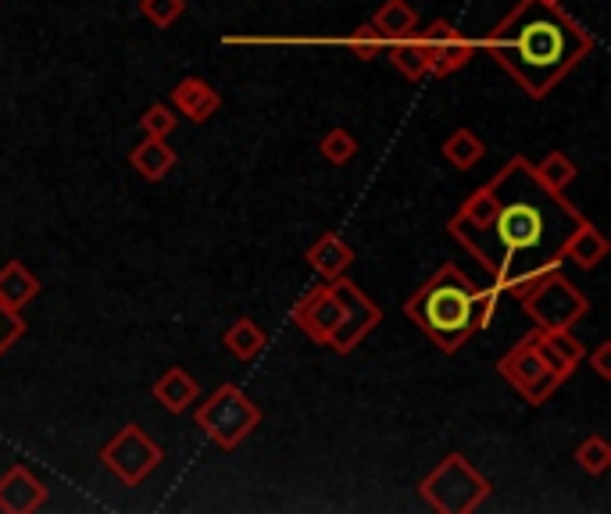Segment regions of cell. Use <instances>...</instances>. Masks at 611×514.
Listing matches in <instances>:
<instances>
[{"instance_id": "obj_23", "label": "cell", "mask_w": 611, "mask_h": 514, "mask_svg": "<svg viewBox=\"0 0 611 514\" xmlns=\"http://www.w3.org/2000/svg\"><path fill=\"white\" fill-rule=\"evenodd\" d=\"M440 151H444V157H447L450 168L469 171V168H475V165H480L483 157H486V143H483L480 132H472L469 126H461V129L450 132Z\"/></svg>"}, {"instance_id": "obj_10", "label": "cell", "mask_w": 611, "mask_h": 514, "mask_svg": "<svg viewBox=\"0 0 611 514\" xmlns=\"http://www.w3.org/2000/svg\"><path fill=\"white\" fill-rule=\"evenodd\" d=\"M419 40L425 47V57H430V76H436V79L455 76V72L466 68L475 54V43L447 18L430 22V26L419 33Z\"/></svg>"}, {"instance_id": "obj_13", "label": "cell", "mask_w": 611, "mask_h": 514, "mask_svg": "<svg viewBox=\"0 0 611 514\" xmlns=\"http://www.w3.org/2000/svg\"><path fill=\"white\" fill-rule=\"evenodd\" d=\"M533 347L544 358L547 369H551L555 375H561V378H569L586 361L583 343L572 336V329H536Z\"/></svg>"}, {"instance_id": "obj_30", "label": "cell", "mask_w": 611, "mask_h": 514, "mask_svg": "<svg viewBox=\"0 0 611 514\" xmlns=\"http://www.w3.org/2000/svg\"><path fill=\"white\" fill-rule=\"evenodd\" d=\"M22 336H26V318H22V311H11L0 304V358H4Z\"/></svg>"}, {"instance_id": "obj_5", "label": "cell", "mask_w": 611, "mask_h": 514, "mask_svg": "<svg viewBox=\"0 0 611 514\" xmlns=\"http://www.w3.org/2000/svg\"><path fill=\"white\" fill-rule=\"evenodd\" d=\"M419 497L440 514H472L486 504L491 483L472 468L466 454L455 450L419 483Z\"/></svg>"}, {"instance_id": "obj_29", "label": "cell", "mask_w": 611, "mask_h": 514, "mask_svg": "<svg viewBox=\"0 0 611 514\" xmlns=\"http://www.w3.org/2000/svg\"><path fill=\"white\" fill-rule=\"evenodd\" d=\"M344 47L354 54V57H361V61H372V57H379L383 54V47H386V40L383 36H379L375 29H372V22H365V26H358L354 29L347 40H344Z\"/></svg>"}, {"instance_id": "obj_33", "label": "cell", "mask_w": 611, "mask_h": 514, "mask_svg": "<svg viewBox=\"0 0 611 514\" xmlns=\"http://www.w3.org/2000/svg\"><path fill=\"white\" fill-rule=\"evenodd\" d=\"M555 4H558V0H555Z\"/></svg>"}, {"instance_id": "obj_27", "label": "cell", "mask_w": 611, "mask_h": 514, "mask_svg": "<svg viewBox=\"0 0 611 514\" xmlns=\"http://www.w3.org/2000/svg\"><path fill=\"white\" fill-rule=\"evenodd\" d=\"M140 15L154 29H173L187 15V0H140Z\"/></svg>"}, {"instance_id": "obj_18", "label": "cell", "mask_w": 611, "mask_h": 514, "mask_svg": "<svg viewBox=\"0 0 611 514\" xmlns=\"http://www.w3.org/2000/svg\"><path fill=\"white\" fill-rule=\"evenodd\" d=\"M611 250V243L601 229H597L594 222H583L569 232V240H565V247H561V257H569V261H576L580 268H597L608 257Z\"/></svg>"}, {"instance_id": "obj_28", "label": "cell", "mask_w": 611, "mask_h": 514, "mask_svg": "<svg viewBox=\"0 0 611 514\" xmlns=\"http://www.w3.org/2000/svg\"><path fill=\"white\" fill-rule=\"evenodd\" d=\"M176 126H179V118L173 115V107L168 104H151L140 118L143 137H154V140H168L176 132Z\"/></svg>"}, {"instance_id": "obj_17", "label": "cell", "mask_w": 611, "mask_h": 514, "mask_svg": "<svg viewBox=\"0 0 611 514\" xmlns=\"http://www.w3.org/2000/svg\"><path fill=\"white\" fill-rule=\"evenodd\" d=\"M36 297H40V279H36L26 265L15 261V257L0 265V304H4V308L22 311Z\"/></svg>"}, {"instance_id": "obj_32", "label": "cell", "mask_w": 611, "mask_h": 514, "mask_svg": "<svg viewBox=\"0 0 611 514\" xmlns=\"http://www.w3.org/2000/svg\"><path fill=\"white\" fill-rule=\"evenodd\" d=\"M590 364H594V372H597V378H611V343H601V347H597L594 354H590Z\"/></svg>"}, {"instance_id": "obj_3", "label": "cell", "mask_w": 611, "mask_h": 514, "mask_svg": "<svg viewBox=\"0 0 611 514\" xmlns=\"http://www.w3.org/2000/svg\"><path fill=\"white\" fill-rule=\"evenodd\" d=\"M475 290L480 286L466 272H458L455 265H444L405 300V314L444 354H458L469 343V336L480 333Z\"/></svg>"}, {"instance_id": "obj_26", "label": "cell", "mask_w": 611, "mask_h": 514, "mask_svg": "<svg viewBox=\"0 0 611 514\" xmlns=\"http://www.w3.org/2000/svg\"><path fill=\"white\" fill-rule=\"evenodd\" d=\"M576 464L586 472V475H594V479H601V475L611 468V447H608V439L601 433H594V436H586L583 444L576 447Z\"/></svg>"}, {"instance_id": "obj_14", "label": "cell", "mask_w": 611, "mask_h": 514, "mask_svg": "<svg viewBox=\"0 0 611 514\" xmlns=\"http://www.w3.org/2000/svg\"><path fill=\"white\" fill-rule=\"evenodd\" d=\"M168 101H173V107L182 118H190L201 126V121H212L218 115V107H222V93H218L215 86L201 76H187L182 82L173 86Z\"/></svg>"}, {"instance_id": "obj_4", "label": "cell", "mask_w": 611, "mask_h": 514, "mask_svg": "<svg viewBox=\"0 0 611 514\" xmlns=\"http://www.w3.org/2000/svg\"><path fill=\"white\" fill-rule=\"evenodd\" d=\"M505 290L522 304L525 314L536 322V329H572L590 314V300L558 268H544L536 275L515 279Z\"/></svg>"}, {"instance_id": "obj_19", "label": "cell", "mask_w": 611, "mask_h": 514, "mask_svg": "<svg viewBox=\"0 0 611 514\" xmlns=\"http://www.w3.org/2000/svg\"><path fill=\"white\" fill-rule=\"evenodd\" d=\"M129 165L137 168V176H143L147 182H162L168 171L176 168V151L168 146V140L143 137V143L132 146Z\"/></svg>"}, {"instance_id": "obj_9", "label": "cell", "mask_w": 611, "mask_h": 514, "mask_svg": "<svg viewBox=\"0 0 611 514\" xmlns=\"http://www.w3.org/2000/svg\"><path fill=\"white\" fill-rule=\"evenodd\" d=\"M333 290H336V300H340V325L333 339H329V350L336 354H351L358 343L372 333V329L379 325V308L369 300V293H365L361 286H354L351 279H333Z\"/></svg>"}, {"instance_id": "obj_15", "label": "cell", "mask_w": 611, "mask_h": 514, "mask_svg": "<svg viewBox=\"0 0 611 514\" xmlns=\"http://www.w3.org/2000/svg\"><path fill=\"white\" fill-rule=\"evenodd\" d=\"M304 261H308L311 272H319L322 279H340L354 265V247L340 236V232H322V236L304 250Z\"/></svg>"}, {"instance_id": "obj_31", "label": "cell", "mask_w": 611, "mask_h": 514, "mask_svg": "<svg viewBox=\"0 0 611 514\" xmlns=\"http://www.w3.org/2000/svg\"><path fill=\"white\" fill-rule=\"evenodd\" d=\"M500 290L497 283L494 286H483V290H475V318H480V329H486L494 322V311H497V304H500Z\"/></svg>"}, {"instance_id": "obj_12", "label": "cell", "mask_w": 611, "mask_h": 514, "mask_svg": "<svg viewBox=\"0 0 611 514\" xmlns=\"http://www.w3.org/2000/svg\"><path fill=\"white\" fill-rule=\"evenodd\" d=\"M47 504V486L43 479L26 468V464H11L0 475V511L4 514H33Z\"/></svg>"}, {"instance_id": "obj_21", "label": "cell", "mask_w": 611, "mask_h": 514, "mask_svg": "<svg viewBox=\"0 0 611 514\" xmlns=\"http://www.w3.org/2000/svg\"><path fill=\"white\" fill-rule=\"evenodd\" d=\"M372 29L383 36V40H400V36L419 33V11H415L408 0H383L372 15Z\"/></svg>"}, {"instance_id": "obj_7", "label": "cell", "mask_w": 611, "mask_h": 514, "mask_svg": "<svg viewBox=\"0 0 611 514\" xmlns=\"http://www.w3.org/2000/svg\"><path fill=\"white\" fill-rule=\"evenodd\" d=\"M162 461H165V447L154 444L137 422L122 425L101 447V464L126 486H140L154 468H162Z\"/></svg>"}, {"instance_id": "obj_22", "label": "cell", "mask_w": 611, "mask_h": 514, "mask_svg": "<svg viewBox=\"0 0 611 514\" xmlns=\"http://www.w3.org/2000/svg\"><path fill=\"white\" fill-rule=\"evenodd\" d=\"M386 47H390V61H394V68L400 72V76L411 79V82L430 79V57H425V47L419 40V33L400 36V40H390Z\"/></svg>"}, {"instance_id": "obj_1", "label": "cell", "mask_w": 611, "mask_h": 514, "mask_svg": "<svg viewBox=\"0 0 611 514\" xmlns=\"http://www.w3.org/2000/svg\"><path fill=\"white\" fill-rule=\"evenodd\" d=\"M491 190L497 197L494 218L475 232H458L455 240L461 247L494 275L500 290L544 268H558L569 232L583 222L565 193L547 187L522 154L497 171Z\"/></svg>"}, {"instance_id": "obj_11", "label": "cell", "mask_w": 611, "mask_h": 514, "mask_svg": "<svg viewBox=\"0 0 611 514\" xmlns=\"http://www.w3.org/2000/svg\"><path fill=\"white\" fill-rule=\"evenodd\" d=\"M290 318L304 336L315 339L319 347H329V339H333L340 325V300H336L333 279H322L319 286H311L304 293V297L293 304Z\"/></svg>"}, {"instance_id": "obj_20", "label": "cell", "mask_w": 611, "mask_h": 514, "mask_svg": "<svg viewBox=\"0 0 611 514\" xmlns=\"http://www.w3.org/2000/svg\"><path fill=\"white\" fill-rule=\"evenodd\" d=\"M222 347L233 354L237 361L251 364V361H258L265 354L268 336H265V329L254 322V318H237V322L222 333Z\"/></svg>"}, {"instance_id": "obj_25", "label": "cell", "mask_w": 611, "mask_h": 514, "mask_svg": "<svg viewBox=\"0 0 611 514\" xmlns=\"http://www.w3.org/2000/svg\"><path fill=\"white\" fill-rule=\"evenodd\" d=\"M358 137H351V132L344 126H336V129H329L326 137L319 140V154L326 157L329 165H336V168H344L351 165L354 157H358Z\"/></svg>"}, {"instance_id": "obj_16", "label": "cell", "mask_w": 611, "mask_h": 514, "mask_svg": "<svg viewBox=\"0 0 611 514\" xmlns=\"http://www.w3.org/2000/svg\"><path fill=\"white\" fill-rule=\"evenodd\" d=\"M151 394H154V400L162 403L168 414H182V411L193 408V403L201 400V383L187 369L173 364V369H165L162 375H157V383H154Z\"/></svg>"}, {"instance_id": "obj_2", "label": "cell", "mask_w": 611, "mask_h": 514, "mask_svg": "<svg viewBox=\"0 0 611 514\" xmlns=\"http://www.w3.org/2000/svg\"><path fill=\"white\" fill-rule=\"evenodd\" d=\"M480 47L522 86L525 97L544 101L583 57H590L597 40L555 0H519Z\"/></svg>"}, {"instance_id": "obj_8", "label": "cell", "mask_w": 611, "mask_h": 514, "mask_svg": "<svg viewBox=\"0 0 611 514\" xmlns=\"http://www.w3.org/2000/svg\"><path fill=\"white\" fill-rule=\"evenodd\" d=\"M497 372L505 375V383L515 389V394L530 403V408H540L547 403L561 386H565V378L555 375L551 369L544 364V358L536 354L533 347V333L519 339L515 347H511L505 358L497 361Z\"/></svg>"}, {"instance_id": "obj_6", "label": "cell", "mask_w": 611, "mask_h": 514, "mask_svg": "<svg viewBox=\"0 0 611 514\" xmlns=\"http://www.w3.org/2000/svg\"><path fill=\"white\" fill-rule=\"evenodd\" d=\"M193 422L218 450H237L262 425V411L240 386L222 383L193 411Z\"/></svg>"}, {"instance_id": "obj_24", "label": "cell", "mask_w": 611, "mask_h": 514, "mask_svg": "<svg viewBox=\"0 0 611 514\" xmlns=\"http://www.w3.org/2000/svg\"><path fill=\"white\" fill-rule=\"evenodd\" d=\"M533 168H536V176H540L555 193H565L572 182H576V176H580L576 162H572L565 151H551V154L544 157V162H536Z\"/></svg>"}]
</instances>
